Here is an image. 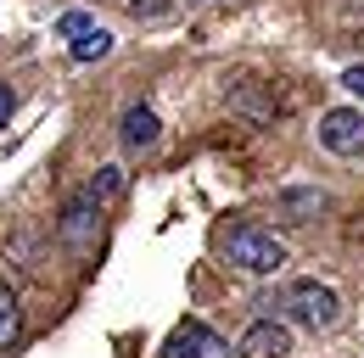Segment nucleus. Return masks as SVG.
Listing matches in <instances>:
<instances>
[{
	"mask_svg": "<svg viewBox=\"0 0 364 358\" xmlns=\"http://www.w3.org/2000/svg\"><path fill=\"white\" fill-rule=\"evenodd\" d=\"M157 358H225V342L208 330V325H196V319H185L180 330L163 342V353Z\"/></svg>",
	"mask_w": 364,
	"mask_h": 358,
	"instance_id": "39448f33",
	"label": "nucleus"
},
{
	"mask_svg": "<svg viewBox=\"0 0 364 358\" xmlns=\"http://www.w3.org/2000/svg\"><path fill=\"white\" fill-rule=\"evenodd\" d=\"M90 196L101 202V207H107L112 196H124V168H118V163H107V168H101V179H90Z\"/></svg>",
	"mask_w": 364,
	"mask_h": 358,
	"instance_id": "9d476101",
	"label": "nucleus"
},
{
	"mask_svg": "<svg viewBox=\"0 0 364 358\" xmlns=\"http://www.w3.org/2000/svg\"><path fill=\"white\" fill-rule=\"evenodd\" d=\"M17 325H23V308H17V291L0 280V353L17 342Z\"/></svg>",
	"mask_w": 364,
	"mask_h": 358,
	"instance_id": "6e6552de",
	"label": "nucleus"
},
{
	"mask_svg": "<svg viewBox=\"0 0 364 358\" xmlns=\"http://www.w3.org/2000/svg\"><path fill=\"white\" fill-rule=\"evenodd\" d=\"M95 224H101V202L85 190V196H73L68 213H62V241H68L73 252H90L95 246Z\"/></svg>",
	"mask_w": 364,
	"mask_h": 358,
	"instance_id": "20e7f679",
	"label": "nucleus"
},
{
	"mask_svg": "<svg viewBox=\"0 0 364 358\" xmlns=\"http://www.w3.org/2000/svg\"><path fill=\"white\" fill-rule=\"evenodd\" d=\"M286 313H291V325H303V330H331V325L342 319V297H336L331 286H319V280H297V286L286 291Z\"/></svg>",
	"mask_w": 364,
	"mask_h": 358,
	"instance_id": "f03ea898",
	"label": "nucleus"
},
{
	"mask_svg": "<svg viewBox=\"0 0 364 358\" xmlns=\"http://www.w3.org/2000/svg\"><path fill=\"white\" fill-rule=\"evenodd\" d=\"M85 28H95L90 11H62V23H56V34H68V40H79Z\"/></svg>",
	"mask_w": 364,
	"mask_h": 358,
	"instance_id": "9b49d317",
	"label": "nucleus"
},
{
	"mask_svg": "<svg viewBox=\"0 0 364 358\" xmlns=\"http://www.w3.org/2000/svg\"><path fill=\"white\" fill-rule=\"evenodd\" d=\"M342 85H348V90L364 101V67H348V73H342Z\"/></svg>",
	"mask_w": 364,
	"mask_h": 358,
	"instance_id": "4468645a",
	"label": "nucleus"
},
{
	"mask_svg": "<svg viewBox=\"0 0 364 358\" xmlns=\"http://www.w3.org/2000/svg\"><path fill=\"white\" fill-rule=\"evenodd\" d=\"M235 353H241V358H286V353H291V330L274 325V319H258V325L241 336Z\"/></svg>",
	"mask_w": 364,
	"mask_h": 358,
	"instance_id": "423d86ee",
	"label": "nucleus"
},
{
	"mask_svg": "<svg viewBox=\"0 0 364 358\" xmlns=\"http://www.w3.org/2000/svg\"><path fill=\"white\" fill-rule=\"evenodd\" d=\"M157 134H163V124H157L151 107H129V112H124V146H129V151H151Z\"/></svg>",
	"mask_w": 364,
	"mask_h": 358,
	"instance_id": "0eeeda50",
	"label": "nucleus"
},
{
	"mask_svg": "<svg viewBox=\"0 0 364 358\" xmlns=\"http://www.w3.org/2000/svg\"><path fill=\"white\" fill-rule=\"evenodd\" d=\"M319 146L336 157H364V112L359 107H331L319 118Z\"/></svg>",
	"mask_w": 364,
	"mask_h": 358,
	"instance_id": "7ed1b4c3",
	"label": "nucleus"
},
{
	"mask_svg": "<svg viewBox=\"0 0 364 358\" xmlns=\"http://www.w3.org/2000/svg\"><path fill=\"white\" fill-rule=\"evenodd\" d=\"M129 11H135V17H163L168 0H129Z\"/></svg>",
	"mask_w": 364,
	"mask_h": 358,
	"instance_id": "f8f14e48",
	"label": "nucleus"
},
{
	"mask_svg": "<svg viewBox=\"0 0 364 358\" xmlns=\"http://www.w3.org/2000/svg\"><path fill=\"white\" fill-rule=\"evenodd\" d=\"M11 112H17V95H11V90L0 85V129H6V124H11Z\"/></svg>",
	"mask_w": 364,
	"mask_h": 358,
	"instance_id": "ddd939ff",
	"label": "nucleus"
},
{
	"mask_svg": "<svg viewBox=\"0 0 364 358\" xmlns=\"http://www.w3.org/2000/svg\"><path fill=\"white\" fill-rule=\"evenodd\" d=\"M225 258L235 268H247V274H280L286 268V241L264 224H235L225 241Z\"/></svg>",
	"mask_w": 364,
	"mask_h": 358,
	"instance_id": "f257e3e1",
	"label": "nucleus"
},
{
	"mask_svg": "<svg viewBox=\"0 0 364 358\" xmlns=\"http://www.w3.org/2000/svg\"><path fill=\"white\" fill-rule=\"evenodd\" d=\"M107 56H112V34L107 28H85L73 40V62H107Z\"/></svg>",
	"mask_w": 364,
	"mask_h": 358,
	"instance_id": "1a4fd4ad",
	"label": "nucleus"
}]
</instances>
